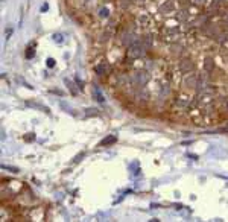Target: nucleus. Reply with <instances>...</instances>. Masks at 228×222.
I'll use <instances>...</instances> for the list:
<instances>
[{
    "mask_svg": "<svg viewBox=\"0 0 228 222\" xmlns=\"http://www.w3.org/2000/svg\"><path fill=\"white\" fill-rule=\"evenodd\" d=\"M216 69V61L213 59V56H205L202 61V72L204 73H212Z\"/></svg>",
    "mask_w": 228,
    "mask_h": 222,
    "instance_id": "obj_1",
    "label": "nucleus"
},
{
    "mask_svg": "<svg viewBox=\"0 0 228 222\" xmlns=\"http://www.w3.org/2000/svg\"><path fill=\"white\" fill-rule=\"evenodd\" d=\"M96 17H98L99 20H104V18H106V20H108V18L111 17V12H110V9H108L106 6H102V8L99 9V12L96 14Z\"/></svg>",
    "mask_w": 228,
    "mask_h": 222,
    "instance_id": "obj_2",
    "label": "nucleus"
},
{
    "mask_svg": "<svg viewBox=\"0 0 228 222\" xmlns=\"http://www.w3.org/2000/svg\"><path fill=\"white\" fill-rule=\"evenodd\" d=\"M111 143H116V137H108V139H105V140H102L100 141V146H105V145H111Z\"/></svg>",
    "mask_w": 228,
    "mask_h": 222,
    "instance_id": "obj_3",
    "label": "nucleus"
},
{
    "mask_svg": "<svg viewBox=\"0 0 228 222\" xmlns=\"http://www.w3.org/2000/svg\"><path fill=\"white\" fill-rule=\"evenodd\" d=\"M65 82H67V87H68V90H70V91H72V94L75 96V94L78 93V91H76V88H75V84H73V82H70L68 79H65Z\"/></svg>",
    "mask_w": 228,
    "mask_h": 222,
    "instance_id": "obj_4",
    "label": "nucleus"
},
{
    "mask_svg": "<svg viewBox=\"0 0 228 222\" xmlns=\"http://www.w3.org/2000/svg\"><path fill=\"white\" fill-rule=\"evenodd\" d=\"M33 55H35V50H33V49H31V47H29V49L26 50V58H32Z\"/></svg>",
    "mask_w": 228,
    "mask_h": 222,
    "instance_id": "obj_5",
    "label": "nucleus"
},
{
    "mask_svg": "<svg viewBox=\"0 0 228 222\" xmlns=\"http://www.w3.org/2000/svg\"><path fill=\"white\" fill-rule=\"evenodd\" d=\"M33 139H35V135H33V134L26 135V137H24V140H26V141H31V140H33Z\"/></svg>",
    "mask_w": 228,
    "mask_h": 222,
    "instance_id": "obj_6",
    "label": "nucleus"
},
{
    "mask_svg": "<svg viewBox=\"0 0 228 222\" xmlns=\"http://www.w3.org/2000/svg\"><path fill=\"white\" fill-rule=\"evenodd\" d=\"M47 66H49V67H53V66H55V61H53L52 58H50V59H47Z\"/></svg>",
    "mask_w": 228,
    "mask_h": 222,
    "instance_id": "obj_7",
    "label": "nucleus"
}]
</instances>
